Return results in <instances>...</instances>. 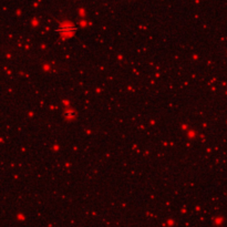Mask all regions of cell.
<instances>
[{
  "label": "cell",
  "mask_w": 227,
  "mask_h": 227,
  "mask_svg": "<svg viewBox=\"0 0 227 227\" xmlns=\"http://www.w3.org/2000/svg\"><path fill=\"white\" fill-rule=\"evenodd\" d=\"M57 32H61V33H72V32L76 31V27H72V26H62L61 28L55 30Z\"/></svg>",
  "instance_id": "obj_1"
},
{
  "label": "cell",
  "mask_w": 227,
  "mask_h": 227,
  "mask_svg": "<svg viewBox=\"0 0 227 227\" xmlns=\"http://www.w3.org/2000/svg\"><path fill=\"white\" fill-rule=\"evenodd\" d=\"M65 115H67V116H71V117H72V116H74V115H76V113H74V112H71V113H65Z\"/></svg>",
  "instance_id": "obj_2"
}]
</instances>
